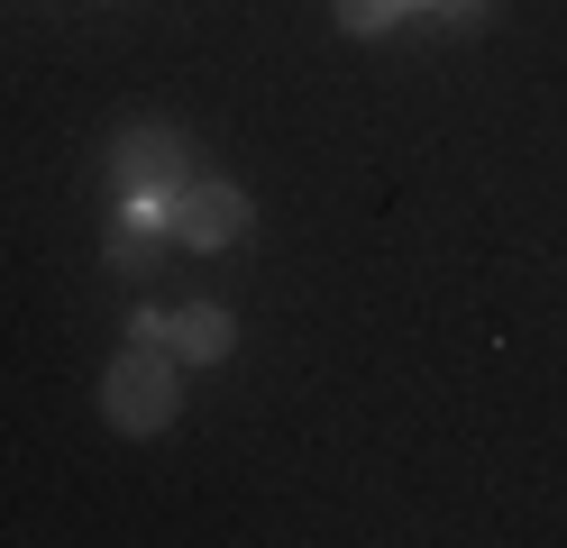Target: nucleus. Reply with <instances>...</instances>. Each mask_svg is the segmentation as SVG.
I'll return each instance as SVG.
<instances>
[{
	"mask_svg": "<svg viewBox=\"0 0 567 548\" xmlns=\"http://www.w3.org/2000/svg\"><path fill=\"white\" fill-rule=\"evenodd\" d=\"M247 219H257V210H247V193H238V183H220V174H210V183L184 174V183L165 193V238H174V247H238Z\"/></svg>",
	"mask_w": 567,
	"mask_h": 548,
	"instance_id": "f03ea898",
	"label": "nucleus"
},
{
	"mask_svg": "<svg viewBox=\"0 0 567 548\" xmlns=\"http://www.w3.org/2000/svg\"><path fill=\"white\" fill-rule=\"evenodd\" d=\"M174 356H184V365H220L229 348H238V320L220 311V302H184V311H174V339H165Z\"/></svg>",
	"mask_w": 567,
	"mask_h": 548,
	"instance_id": "20e7f679",
	"label": "nucleus"
},
{
	"mask_svg": "<svg viewBox=\"0 0 567 548\" xmlns=\"http://www.w3.org/2000/svg\"><path fill=\"white\" fill-rule=\"evenodd\" d=\"M184 165H193V146H184V128H174V120H128V128L111 137V183H120V201H128V193H174Z\"/></svg>",
	"mask_w": 567,
	"mask_h": 548,
	"instance_id": "7ed1b4c3",
	"label": "nucleus"
},
{
	"mask_svg": "<svg viewBox=\"0 0 567 548\" xmlns=\"http://www.w3.org/2000/svg\"><path fill=\"white\" fill-rule=\"evenodd\" d=\"M485 10L494 0H431V19H449V28H485Z\"/></svg>",
	"mask_w": 567,
	"mask_h": 548,
	"instance_id": "0eeeda50",
	"label": "nucleus"
},
{
	"mask_svg": "<svg viewBox=\"0 0 567 548\" xmlns=\"http://www.w3.org/2000/svg\"><path fill=\"white\" fill-rule=\"evenodd\" d=\"M174 412H184V356L174 348H128L111 375H101V421L120 438H156Z\"/></svg>",
	"mask_w": 567,
	"mask_h": 548,
	"instance_id": "f257e3e1",
	"label": "nucleus"
},
{
	"mask_svg": "<svg viewBox=\"0 0 567 548\" xmlns=\"http://www.w3.org/2000/svg\"><path fill=\"white\" fill-rule=\"evenodd\" d=\"M330 10H339V28H358V37H384L394 19H412L421 0H330Z\"/></svg>",
	"mask_w": 567,
	"mask_h": 548,
	"instance_id": "39448f33",
	"label": "nucleus"
},
{
	"mask_svg": "<svg viewBox=\"0 0 567 548\" xmlns=\"http://www.w3.org/2000/svg\"><path fill=\"white\" fill-rule=\"evenodd\" d=\"M174 339V311H128V348H165Z\"/></svg>",
	"mask_w": 567,
	"mask_h": 548,
	"instance_id": "423d86ee",
	"label": "nucleus"
}]
</instances>
